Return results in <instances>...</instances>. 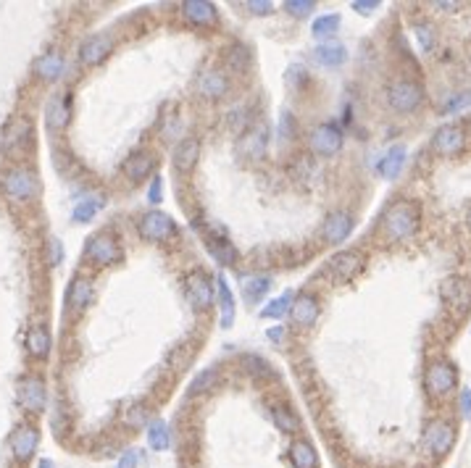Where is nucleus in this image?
<instances>
[{
    "instance_id": "13",
    "label": "nucleus",
    "mask_w": 471,
    "mask_h": 468,
    "mask_svg": "<svg viewBox=\"0 0 471 468\" xmlns=\"http://www.w3.org/2000/svg\"><path fill=\"white\" fill-rule=\"evenodd\" d=\"M453 442H456V429L448 424V421H442V418L429 421L427 429H424V445H427L429 453L448 455L450 447H453Z\"/></svg>"
},
{
    "instance_id": "45",
    "label": "nucleus",
    "mask_w": 471,
    "mask_h": 468,
    "mask_svg": "<svg viewBox=\"0 0 471 468\" xmlns=\"http://www.w3.org/2000/svg\"><path fill=\"white\" fill-rule=\"evenodd\" d=\"M147 418H150V410L145 408V405H134L129 413H127V424L129 426H145L147 424Z\"/></svg>"
},
{
    "instance_id": "44",
    "label": "nucleus",
    "mask_w": 471,
    "mask_h": 468,
    "mask_svg": "<svg viewBox=\"0 0 471 468\" xmlns=\"http://www.w3.org/2000/svg\"><path fill=\"white\" fill-rule=\"evenodd\" d=\"M163 200V179L158 174L147 182V203L158 205Z\"/></svg>"
},
{
    "instance_id": "37",
    "label": "nucleus",
    "mask_w": 471,
    "mask_h": 468,
    "mask_svg": "<svg viewBox=\"0 0 471 468\" xmlns=\"http://www.w3.org/2000/svg\"><path fill=\"white\" fill-rule=\"evenodd\" d=\"M208 250L213 253V258H216L219 264H224V266L235 264L237 250H235V245L227 240V237H211V240H208Z\"/></svg>"
},
{
    "instance_id": "29",
    "label": "nucleus",
    "mask_w": 471,
    "mask_h": 468,
    "mask_svg": "<svg viewBox=\"0 0 471 468\" xmlns=\"http://www.w3.org/2000/svg\"><path fill=\"white\" fill-rule=\"evenodd\" d=\"M313 61H316L319 66H324V69H337V66H342V63L348 61V50H345V45H339V43L319 45V47L313 50Z\"/></svg>"
},
{
    "instance_id": "47",
    "label": "nucleus",
    "mask_w": 471,
    "mask_h": 468,
    "mask_svg": "<svg viewBox=\"0 0 471 468\" xmlns=\"http://www.w3.org/2000/svg\"><path fill=\"white\" fill-rule=\"evenodd\" d=\"M48 248H50V261H48V264L59 266L61 258H63V245H61V240H56V237H53V240L48 242Z\"/></svg>"
},
{
    "instance_id": "7",
    "label": "nucleus",
    "mask_w": 471,
    "mask_h": 468,
    "mask_svg": "<svg viewBox=\"0 0 471 468\" xmlns=\"http://www.w3.org/2000/svg\"><path fill=\"white\" fill-rule=\"evenodd\" d=\"M458 384V374L456 368L450 366L448 361H432L427 366V374H424V387L432 397H445L456 390Z\"/></svg>"
},
{
    "instance_id": "11",
    "label": "nucleus",
    "mask_w": 471,
    "mask_h": 468,
    "mask_svg": "<svg viewBox=\"0 0 471 468\" xmlns=\"http://www.w3.org/2000/svg\"><path fill=\"white\" fill-rule=\"evenodd\" d=\"M466 145V132L461 124H442L437 132L432 134V147L437 156H445V158H453L458 156Z\"/></svg>"
},
{
    "instance_id": "10",
    "label": "nucleus",
    "mask_w": 471,
    "mask_h": 468,
    "mask_svg": "<svg viewBox=\"0 0 471 468\" xmlns=\"http://www.w3.org/2000/svg\"><path fill=\"white\" fill-rule=\"evenodd\" d=\"M156 166H158V158H156V153L153 150H134L127 156V161H124V176H127V182H132V184H143L147 179H153L156 176Z\"/></svg>"
},
{
    "instance_id": "26",
    "label": "nucleus",
    "mask_w": 471,
    "mask_h": 468,
    "mask_svg": "<svg viewBox=\"0 0 471 468\" xmlns=\"http://www.w3.org/2000/svg\"><path fill=\"white\" fill-rule=\"evenodd\" d=\"M66 72V58L61 56L59 50H50L40 58L34 61V74L43 79V82H59Z\"/></svg>"
},
{
    "instance_id": "35",
    "label": "nucleus",
    "mask_w": 471,
    "mask_h": 468,
    "mask_svg": "<svg viewBox=\"0 0 471 468\" xmlns=\"http://www.w3.org/2000/svg\"><path fill=\"white\" fill-rule=\"evenodd\" d=\"M216 290H219L221 300V326L229 329L232 321H235V297H232V290H229V284H227L224 277L216 279Z\"/></svg>"
},
{
    "instance_id": "56",
    "label": "nucleus",
    "mask_w": 471,
    "mask_h": 468,
    "mask_svg": "<svg viewBox=\"0 0 471 468\" xmlns=\"http://www.w3.org/2000/svg\"><path fill=\"white\" fill-rule=\"evenodd\" d=\"M469 224H471V208H469Z\"/></svg>"
},
{
    "instance_id": "25",
    "label": "nucleus",
    "mask_w": 471,
    "mask_h": 468,
    "mask_svg": "<svg viewBox=\"0 0 471 468\" xmlns=\"http://www.w3.org/2000/svg\"><path fill=\"white\" fill-rule=\"evenodd\" d=\"M266 150H269V127L266 124L253 127L251 132L240 140V153L245 158H251V161H261L266 156Z\"/></svg>"
},
{
    "instance_id": "34",
    "label": "nucleus",
    "mask_w": 471,
    "mask_h": 468,
    "mask_svg": "<svg viewBox=\"0 0 471 468\" xmlns=\"http://www.w3.org/2000/svg\"><path fill=\"white\" fill-rule=\"evenodd\" d=\"M224 63H227V69H229V72H235V74L248 72V66H251V50H248V45L235 43L232 47H227Z\"/></svg>"
},
{
    "instance_id": "41",
    "label": "nucleus",
    "mask_w": 471,
    "mask_h": 468,
    "mask_svg": "<svg viewBox=\"0 0 471 468\" xmlns=\"http://www.w3.org/2000/svg\"><path fill=\"white\" fill-rule=\"evenodd\" d=\"M282 8L287 11L290 16H297V19H306L316 11V3L313 0H284Z\"/></svg>"
},
{
    "instance_id": "50",
    "label": "nucleus",
    "mask_w": 471,
    "mask_h": 468,
    "mask_svg": "<svg viewBox=\"0 0 471 468\" xmlns=\"http://www.w3.org/2000/svg\"><path fill=\"white\" fill-rule=\"evenodd\" d=\"M435 11H445V14H456L463 8V3H450V0H440V3H432Z\"/></svg>"
},
{
    "instance_id": "52",
    "label": "nucleus",
    "mask_w": 471,
    "mask_h": 468,
    "mask_svg": "<svg viewBox=\"0 0 471 468\" xmlns=\"http://www.w3.org/2000/svg\"><path fill=\"white\" fill-rule=\"evenodd\" d=\"M466 105H471V95H456V100L448 103L445 111H461V108H466Z\"/></svg>"
},
{
    "instance_id": "18",
    "label": "nucleus",
    "mask_w": 471,
    "mask_h": 468,
    "mask_svg": "<svg viewBox=\"0 0 471 468\" xmlns=\"http://www.w3.org/2000/svg\"><path fill=\"white\" fill-rule=\"evenodd\" d=\"M179 14L195 27H216L219 24V8L208 0H185L179 6Z\"/></svg>"
},
{
    "instance_id": "2",
    "label": "nucleus",
    "mask_w": 471,
    "mask_h": 468,
    "mask_svg": "<svg viewBox=\"0 0 471 468\" xmlns=\"http://www.w3.org/2000/svg\"><path fill=\"white\" fill-rule=\"evenodd\" d=\"M0 187H3V195L11 200L14 205H21L37 198V176L32 174V169L27 166H11L3 179H0Z\"/></svg>"
},
{
    "instance_id": "32",
    "label": "nucleus",
    "mask_w": 471,
    "mask_h": 468,
    "mask_svg": "<svg viewBox=\"0 0 471 468\" xmlns=\"http://www.w3.org/2000/svg\"><path fill=\"white\" fill-rule=\"evenodd\" d=\"M403 163H406V147H403V145H392L390 150H387V153H384V158L379 161L377 171H379L384 179H395V176H400Z\"/></svg>"
},
{
    "instance_id": "17",
    "label": "nucleus",
    "mask_w": 471,
    "mask_h": 468,
    "mask_svg": "<svg viewBox=\"0 0 471 468\" xmlns=\"http://www.w3.org/2000/svg\"><path fill=\"white\" fill-rule=\"evenodd\" d=\"M350 232H353V216L342 208L332 211L322 224V237L326 245H342L350 237Z\"/></svg>"
},
{
    "instance_id": "15",
    "label": "nucleus",
    "mask_w": 471,
    "mask_h": 468,
    "mask_svg": "<svg viewBox=\"0 0 471 468\" xmlns=\"http://www.w3.org/2000/svg\"><path fill=\"white\" fill-rule=\"evenodd\" d=\"M187 297H190V306L195 310H208L213 306V297H216L213 279L203 271H192L190 279H187Z\"/></svg>"
},
{
    "instance_id": "14",
    "label": "nucleus",
    "mask_w": 471,
    "mask_h": 468,
    "mask_svg": "<svg viewBox=\"0 0 471 468\" xmlns=\"http://www.w3.org/2000/svg\"><path fill=\"white\" fill-rule=\"evenodd\" d=\"M442 300L450 306L453 313H466L471 308V281L463 277H450L442 281Z\"/></svg>"
},
{
    "instance_id": "27",
    "label": "nucleus",
    "mask_w": 471,
    "mask_h": 468,
    "mask_svg": "<svg viewBox=\"0 0 471 468\" xmlns=\"http://www.w3.org/2000/svg\"><path fill=\"white\" fill-rule=\"evenodd\" d=\"M105 208V198L103 195H98V192H87L85 198H79L76 203H74V211H72V219L76 224H87L92 221L101 211Z\"/></svg>"
},
{
    "instance_id": "3",
    "label": "nucleus",
    "mask_w": 471,
    "mask_h": 468,
    "mask_svg": "<svg viewBox=\"0 0 471 468\" xmlns=\"http://www.w3.org/2000/svg\"><path fill=\"white\" fill-rule=\"evenodd\" d=\"M384 100L395 114H413L424 103V87L413 79H392L384 89Z\"/></svg>"
},
{
    "instance_id": "46",
    "label": "nucleus",
    "mask_w": 471,
    "mask_h": 468,
    "mask_svg": "<svg viewBox=\"0 0 471 468\" xmlns=\"http://www.w3.org/2000/svg\"><path fill=\"white\" fill-rule=\"evenodd\" d=\"M245 8H248L253 16L274 14V3H269V0H251V3H245Z\"/></svg>"
},
{
    "instance_id": "33",
    "label": "nucleus",
    "mask_w": 471,
    "mask_h": 468,
    "mask_svg": "<svg viewBox=\"0 0 471 468\" xmlns=\"http://www.w3.org/2000/svg\"><path fill=\"white\" fill-rule=\"evenodd\" d=\"M147 445L153 447V450H169L171 447V426L161 421V418H156L153 424L147 426Z\"/></svg>"
},
{
    "instance_id": "40",
    "label": "nucleus",
    "mask_w": 471,
    "mask_h": 468,
    "mask_svg": "<svg viewBox=\"0 0 471 468\" xmlns=\"http://www.w3.org/2000/svg\"><path fill=\"white\" fill-rule=\"evenodd\" d=\"M290 306H293L290 295H282V297L271 300V303H269V306L261 310V316H264V319H282L284 313H290Z\"/></svg>"
},
{
    "instance_id": "48",
    "label": "nucleus",
    "mask_w": 471,
    "mask_h": 468,
    "mask_svg": "<svg viewBox=\"0 0 471 468\" xmlns=\"http://www.w3.org/2000/svg\"><path fill=\"white\" fill-rule=\"evenodd\" d=\"M290 124H293V116H290V114H284V116H282V121H280V140L282 142H290V140H293V127H290Z\"/></svg>"
},
{
    "instance_id": "19",
    "label": "nucleus",
    "mask_w": 471,
    "mask_h": 468,
    "mask_svg": "<svg viewBox=\"0 0 471 468\" xmlns=\"http://www.w3.org/2000/svg\"><path fill=\"white\" fill-rule=\"evenodd\" d=\"M72 118V95L69 92H59L53 95L48 105H45V124L50 132H63L69 127Z\"/></svg>"
},
{
    "instance_id": "43",
    "label": "nucleus",
    "mask_w": 471,
    "mask_h": 468,
    "mask_svg": "<svg viewBox=\"0 0 471 468\" xmlns=\"http://www.w3.org/2000/svg\"><path fill=\"white\" fill-rule=\"evenodd\" d=\"M413 34H416V43H419V47H421V53H429V50H432V45H435L432 27H427V24H419V27L413 30Z\"/></svg>"
},
{
    "instance_id": "5",
    "label": "nucleus",
    "mask_w": 471,
    "mask_h": 468,
    "mask_svg": "<svg viewBox=\"0 0 471 468\" xmlns=\"http://www.w3.org/2000/svg\"><path fill=\"white\" fill-rule=\"evenodd\" d=\"M137 232L147 242H169L177 237V224L169 213L163 211H145L140 219H137Z\"/></svg>"
},
{
    "instance_id": "51",
    "label": "nucleus",
    "mask_w": 471,
    "mask_h": 468,
    "mask_svg": "<svg viewBox=\"0 0 471 468\" xmlns=\"http://www.w3.org/2000/svg\"><path fill=\"white\" fill-rule=\"evenodd\" d=\"M377 8H379L377 0H355L353 3V11H358V14H371V11H377Z\"/></svg>"
},
{
    "instance_id": "16",
    "label": "nucleus",
    "mask_w": 471,
    "mask_h": 468,
    "mask_svg": "<svg viewBox=\"0 0 471 468\" xmlns=\"http://www.w3.org/2000/svg\"><path fill=\"white\" fill-rule=\"evenodd\" d=\"M319 316H322V303H319L316 295L311 292H300L290 306V319H293L297 329H311L313 323L319 321Z\"/></svg>"
},
{
    "instance_id": "30",
    "label": "nucleus",
    "mask_w": 471,
    "mask_h": 468,
    "mask_svg": "<svg viewBox=\"0 0 471 468\" xmlns=\"http://www.w3.org/2000/svg\"><path fill=\"white\" fill-rule=\"evenodd\" d=\"M271 290V277L269 274H253V277L242 279V297L248 306L261 303V297Z\"/></svg>"
},
{
    "instance_id": "49",
    "label": "nucleus",
    "mask_w": 471,
    "mask_h": 468,
    "mask_svg": "<svg viewBox=\"0 0 471 468\" xmlns=\"http://www.w3.org/2000/svg\"><path fill=\"white\" fill-rule=\"evenodd\" d=\"M458 403H461V413H463L466 418H471V390H469V387H463V390H461Z\"/></svg>"
},
{
    "instance_id": "31",
    "label": "nucleus",
    "mask_w": 471,
    "mask_h": 468,
    "mask_svg": "<svg viewBox=\"0 0 471 468\" xmlns=\"http://www.w3.org/2000/svg\"><path fill=\"white\" fill-rule=\"evenodd\" d=\"M290 460H293L295 468H319V455L313 450L308 439L297 437L290 447Z\"/></svg>"
},
{
    "instance_id": "38",
    "label": "nucleus",
    "mask_w": 471,
    "mask_h": 468,
    "mask_svg": "<svg viewBox=\"0 0 471 468\" xmlns=\"http://www.w3.org/2000/svg\"><path fill=\"white\" fill-rule=\"evenodd\" d=\"M271 416H274V424L280 432L284 434H297L300 432V421H297V416H295L290 408H284V405H277V408L271 410Z\"/></svg>"
},
{
    "instance_id": "54",
    "label": "nucleus",
    "mask_w": 471,
    "mask_h": 468,
    "mask_svg": "<svg viewBox=\"0 0 471 468\" xmlns=\"http://www.w3.org/2000/svg\"><path fill=\"white\" fill-rule=\"evenodd\" d=\"M282 334H284V326H271V329L266 332V337H269L271 342H282Z\"/></svg>"
},
{
    "instance_id": "53",
    "label": "nucleus",
    "mask_w": 471,
    "mask_h": 468,
    "mask_svg": "<svg viewBox=\"0 0 471 468\" xmlns=\"http://www.w3.org/2000/svg\"><path fill=\"white\" fill-rule=\"evenodd\" d=\"M137 458H140V455L134 453V450H129V453L121 455V460H118L116 468H137Z\"/></svg>"
},
{
    "instance_id": "23",
    "label": "nucleus",
    "mask_w": 471,
    "mask_h": 468,
    "mask_svg": "<svg viewBox=\"0 0 471 468\" xmlns=\"http://www.w3.org/2000/svg\"><path fill=\"white\" fill-rule=\"evenodd\" d=\"M32 137H34V132H32L30 118L27 116L14 118V121L6 127V132H3V150H6V153H16L21 145H30Z\"/></svg>"
},
{
    "instance_id": "8",
    "label": "nucleus",
    "mask_w": 471,
    "mask_h": 468,
    "mask_svg": "<svg viewBox=\"0 0 471 468\" xmlns=\"http://www.w3.org/2000/svg\"><path fill=\"white\" fill-rule=\"evenodd\" d=\"M114 37L108 34V32H98V34H90L85 43L79 45V50H76V58L79 63L85 66V69H95V66H101L111 53H114Z\"/></svg>"
},
{
    "instance_id": "39",
    "label": "nucleus",
    "mask_w": 471,
    "mask_h": 468,
    "mask_svg": "<svg viewBox=\"0 0 471 468\" xmlns=\"http://www.w3.org/2000/svg\"><path fill=\"white\" fill-rule=\"evenodd\" d=\"M216 381H219V371H216V368H206V371H200V374L190 381V390H187V392H190L192 397L203 395V392H211V387H213Z\"/></svg>"
},
{
    "instance_id": "36",
    "label": "nucleus",
    "mask_w": 471,
    "mask_h": 468,
    "mask_svg": "<svg viewBox=\"0 0 471 468\" xmlns=\"http://www.w3.org/2000/svg\"><path fill=\"white\" fill-rule=\"evenodd\" d=\"M339 24H342L339 14L316 16V21L311 24V32H313V37H316V40H329V37H335V34H337Z\"/></svg>"
},
{
    "instance_id": "1",
    "label": "nucleus",
    "mask_w": 471,
    "mask_h": 468,
    "mask_svg": "<svg viewBox=\"0 0 471 468\" xmlns=\"http://www.w3.org/2000/svg\"><path fill=\"white\" fill-rule=\"evenodd\" d=\"M419 224H421V211L413 200H395L382 216V229L392 242H403L413 237Z\"/></svg>"
},
{
    "instance_id": "9",
    "label": "nucleus",
    "mask_w": 471,
    "mask_h": 468,
    "mask_svg": "<svg viewBox=\"0 0 471 468\" xmlns=\"http://www.w3.org/2000/svg\"><path fill=\"white\" fill-rule=\"evenodd\" d=\"M19 405L27 410L30 416H43L48 405V384L40 376H24L19 384Z\"/></svg>"
},
{
    "instance_id": "6",
    "label": "nucleus",
    "mask_w": 471,
    "mask_h": 468,
    "mask_svg": "<svg viewBox=\"0 0 471 468\" xmlns=\"http://www.w3.org/2000/svg\"><path fill=\"white\" fill-rule=\"evenodd\" d=\"M342 142H345V137H342V129L335 127V124H316L308 134V147L313 156H319V158H332V156H337L339 150H342Z\"/></svg>"
},
{
    "instance_id": "20",
    "label": "nucleus",
    "mask_w": 471,
    "mask_h": 468,
    "mask_svg": "<svg viewBox=\"0 0 471 468\" xmlns=\"http://www.w3.org/2000/svg\"><path fill=\"white\" fill-rule=\"evenodd\" d=\"M200 161V140L198 137H182L174 147V156H171V166L177 174H190L192 169Z\"/></svg>"
},
{
    "instance_id": "28",
    "label": "nucleus",
    "mask_w": 471,
    "mask_h": 468,
    "mask_svg": "<svg viewBox=\"0 0 471 468\" xmlns=\"http://www.w3.org/2000/svg\"><path fill=\"white\" fill-rule=\"evenodd\" d=\"M50 348H53V337L48 332V326L45 323L32 326L30 332H27V352H30L32 358L43 361V358L50 355Z\"/></svg>"
},
{
    "instance_id": "12",
    "label": "nucleus",
    "mask_w": 471,
    "mask_h": 468,
    "mask_svg": "<svg viewBox=\"0 0 471 468\" xmlns=\"http://www.w3.org/2000/svg\"><path fill=\"white\" fill-rule=\"evenodd\" d=\"M364 264H366L364 253H358V250H339V253H335L329 258L326 268H329V274H332L335 281H350L364 268Z\"/></svg>"
},
{
    "instance_id": "22",
    "label": "nucleus",
    "mask_w": 471,
    "mask_h": 468,
    "mask_svg": "<svg viewBox=\"0 0 471 468\" xmlns=\"http://www.w3.org/2000/svg\"><path fill=\"white\" fill-rule=\"evenodd\" d=\"M195 89H198V95L206 98V100H221V98L229 95V79H227V74L224 72L208 69V72H203L198 76Z\"/></svg>"
},
{
    "instance_id": "24",
    "label": "nucleus",
    "mask_w": 471,
    "mask_h": 468,
    "mask_svg": "<svg viewBox=\"0 0 471 468\" xmlns=\"http://www.w3.org/2000/svg\"><path fill=\"white\" fill-rule=\"evenodd\" d=\"M90 300H92V279L76 277L72 284H69V290H66V308H69V313H72V316L85 313V308L90 306Z\"/></svg>"
},
{
    "instance_id": "42",
    "label": "nucleus",
    "mask_w": 471,
    "mask_h": 468,
    "mask_svg": "<svg viewBox=\"0 0 471 468\" xmlns=\"http://www.w3.org/2000/svg\"><path fill=\"white\" fill-rule=\"evenodd\" d=\"M242 363H245V368H248L251 376H269V374H271L269 361H264L261 355H242Z\"/></svg>"
},
{
    "instance_id": "4",
    "label": "nucleus",
    "mask_w": 471,
    "mask_h": 468,
    "mask_svg": "<svg viewBox=\"0 0 471 468\" xmlns=\"http://www.w3.org/2000/svg\"><path fill=\"white\" fill-rule=\"evenodd\" d=\"M82 258L95 266V268H105V266L118 264L124 258V253H121V245H118V240L114 234L98 232L87 240V245L82 250Z\"/></svg>"
},
{
    "instance_id": "21",
    "label": "nucleus",
    "mask_w": 471,
    "mask_h": 468,
    "mask_svg": "<svg viewBox=\"0 0 471 468\" xmlns=\"http://www.w3.org/2000/svg\"><path fill=\"white\" fill-rule=\"evenodd\" d=\"M40 445V432L32 424H19L11 434V453L16 460H30L32 455L37 453Z\"/></svg>"
},
{
    "instance_id": "55",
    "label": "nucleus",
    "mask_w": 471,
    "mask_h": 468,
    "mask_svg": "<svg viewBox=\"0 0 471 468\" xmlns=\"http://www.w3.org/2000/svg\"><path fill=\"white\" fill-rule=\"evenodd\" d=\"M40 468H56V463H53V460H48V458H45V460H40Z\"/></svg>"
}]
</instances>
